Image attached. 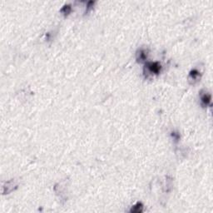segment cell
Segmentation results:
<instances>
[{"label":"cell","mask_w":213,"mask_h":213,"mask_svg":"<svg viewBox=\"0 0 213 213\" xmlns=\"http://www.w3.org/2000/svg\"><path fill=\"white\" fill-rule=\"evenodd\" d=\"M201 79V72L198 71L197 69H192L189 76H188V82L191 84H196Z\"/></svg>","instance_id":"1"},{"label":"cell","mask_w":213,"mask_h":213,"mask_svg":"<svg viewBox=\"0 0 213 213\" xmlns=\"http://www.w3.org/2000/svg\"><path fill=\"white\" fill-rule=\"evenodd\" d=\"M146 67L148 69V71L152 74H158L160 71H161V69H162L161 64L159 63H156V62L155 63H152V62L147 63L146 64Z\"/></svg>","instance_id":"2"},{"label":"cell","mask_w":213,"mask_h":213,"mask_svg":"<svg viewBox=\"0 0 213 213\" xmlns=\"http://www.w3.org/2000/svg\"><path fill=\"white\" fill-rule=\"evenodd\" d=\"M211 100V97L210 93H203V92L201 93V103L204 107L210 105Z\"/></svg>","instance_id":"3"},{"label":"cell","mask_w":213,"mask_h":213,"mask_svg":"<svg viewBox=\"0 0 213 213\" xmlns=\"http://www.w3.org/2000/svg\"><path fill=\"white\" fill-rule=\"evenodd\" d=\"M147 55H148L147 50H146L144 48L139 49V50L138 51V53H137V59H138V62H140V63L145 62L147 58Z\"/></svg>","instance_id":"4"},{"label":"cell","mask_w":213,"mask_h":213,"mask_svg":"<svg viewBox=\"0 0 213 213\" xmlns=\"http://www.w3.org/2000/svg\"><path fill=\"white\" fill-rule=\"evenodd\" d=\"M142 211H143V205L141 202H138L131 208L130 211L133 213H140L142 212Z\"/></svg>","instance_id":"5"},{"label":"cell","mask_w":213,"mask_h":213,"mask_svg":"<svg viewBox=\"0 0 213 213\" xmlns=\"http://www.w3.org/2000/svg\"><path fill=\"white\" fill-rule=\"evenodd\" d=\"M71 10H72V9H71V6L70 5H65V6L63 7V9H61V12L64 14V15H68L69 13H70V12H71Z\"/></svg>","instance_id":"6"},{"label":"cell","mask_w":213,"mask_h":213,"mask_svg":"<svg viewBox=\"0 0 213 213\" xmlns=\"http://www.w3.org/2000/svg\"><path fill=\"white\" fill-rule=\"evenodd\" d=\"M94 4V2H93V1H90V2H88V7H87V10H86V12L88 13V12H89L90 10L93 9V6Z\"/></svg>","instance_id":"7"},{"label":"cell","mask_w":213,"mask_h":213,"mask_svg":"<svg viewBox=\"0 0 213 213\" xmlns=\"http://www.w3.org/2000/svg\"><path fill=\"white\" fill-rule=\"evenodd\" d=\"M173 137H174V138L176 139V141H177L179 139V134L176 133V132H173Z\"/></svg>","instance_id":"8"}]
</instances>
